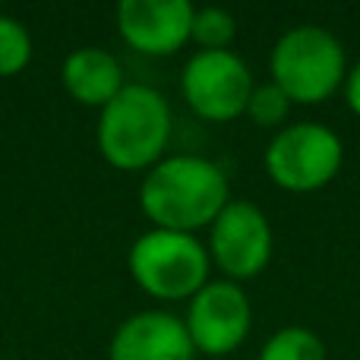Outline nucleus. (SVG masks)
I'll return each instance as SVG.
<instances>
[{
    "mask_svg": "<svg viewBox=\"0 0 360 360\" xmlns=\"http://www.w3.org/2000/svg\"><path fill=\"white\" fill-rule=\"evenodd\" d=\"M231 202V184L221 165L202 155H165L139 184L143 215L155 228L196 234L209 228Z\"/></svg>",
    "mask_w": 360,
    "mask_h": 360,
    "instance_id": "nucleus-1",
    "label": "nucleus"
},
{
    "mask_svg": "<svg viewBox=\"0 0 360 360\" xmlns=\"http://www.w3.org/2000/svg\"><path fill=\"white\" fill-rule=\"evenodd\" d=\"M171 127L168 98L146 82H127L98 111L95 143L111 168L149 171L168 152Z\"/></svg>",
    "mask_w": 360,
    "mask_h": 360,
    "instance_id": "nucleus-2",
    "label": "nucleus"
},
{
    "mask_svg": "<svg viewBox=\"0 0 360 360\" xmlns=\"http://www.w3.org/2000/svg\"><path fill=\"white\" fill-rule=\"evenodd\" d=\"M272 82L291 105H323L345 86V48L323 25H294L275 41L269 57Z\"/></svg>",
    "mask_w": 360,
    "mask_h": 360,
    "instance_id": "nucleus-3",
    "label": "nucleus"
},
{
    "mask_svg": "<svg viewBox=\"0 0 360 360\" xmlns=\"http://www.w3.org/2000/svg\"><path fill=\"white\" fill-rule=\"evenodd\" d=\"M130 275L155 300H190L209 285L212 256L196 234L152 228L127 253Z\"/></svg>",
    "mask_w": 360,
    "mask_h": 360,
    "instance_id": "nucleus-4",
    "label": "nucleus"
},
{
    "mask_svg": "<svg viewBox=\"0 0 360 360\" xmlns=\"http://www.w3.org/2000/svg\"><path fill=\"white\" fill-rule=\"evenodd\" d=\"M345 162L338 133L316 120L281 127L266 146V174L288 193H313L329 186Z\"/></svg>",
    "mask_w": 360,
    "mask_h": 360,
    "instance_id": "nucleus-5",
    "label": "nucleus"
},
{
    "mask_svg": "<svg viewBox=\"0 0 360 360\" xmlns=\"http://www.w3.org/2000/svg\"><path fill=\"white\" fill-rule=\"evenodd\" d=\"M253 89V73L247 60L234 51H196L180 73L184 101L212 124H224V120L247 114Z\"/></svg>",
    "mask_w": 360,
    "mask_h": 360,
    "instance_id": "nucleus-6",
    "label": "nucleus"
},
{
    "mask_svg": "<svg viewBox=\"0 0 360 360\" xmlns=\"http://www.w3.org/2000/svg\"><path fill=\"white\" fill-rule=\"evenodd\" d=\"M272 224L250 199H231L209 224V256L228 281L256 278L272 259Z\"/></svg>",
    "mask_w": 360,
    "mask_h": 360,
    "instance_id": "nucleus-7",
    "label": "nucleus"
},
{
    "mask_svg": "<svg viewBox=\"0 0 360 360\" xmlns=\"http://www.w3.org/2000/svg\"><path fill=\"white\" fill-rule=\"evenodd\" d=\"M184 323L193 348L209 357H224L247 342L253 329V307L237 281L209 278V285L190 297Z\"/></svg>",
    "mask_w": 360,
    "mask_h": 360,
    "instance_id": "nucleus-8",
    "label": "nucleus"
},
{
    "mask_svg": "<svg viewBox=\"0 0 360 360\" xmlns=\"http://www.w3.org/2000/svg\"><path fill=\"white\" fill-rule=\"evenodd\" d=\"M190 0H120L117 32L133 51L168 57L190 41Z\"/></svg>",
    "mask_w": 360,
    "mask_h": 360,
    "instance_id": "nucleus-9",
    "label": "nucleus"
},
{
    "mask_svg": "<svg viewBox=\"0 0 360 360\" xmlns=\"http://www.w3.org/2000/svg\"><path fill=\"white\" fill-rule=\"evenodd\" d=\"M111 360H193L196 348L186 323L174 313L143 310L114 329Z\"/></svg>",
    "mask_w": 360,
    "mask_h": 360,
    "instance_id": "nucleus-10",
    "label": "nucleus"
},
{
    "mask_svg": "<svg viewBox=\"0 0 360 360\" xmlns=\"http://www.w3.org/2000/svg\"><path fill=\"white\" fill-rule=\"evenodd\" d=\"M60 82L67 95L82 108H105L127 86L120 60L105 48H76L60 67Z\"/></svg>",
    "mask_w": 360,
    "mask_h": 360,
    "instance_id": "nucleus-11",
    "label": "nucleus"
},
{
    "mask_svg": "<svg viewBox=\"0 0 360 360\" xmlns=\"http://www.w3.org/2000/svg\"><path fill=\"white\" fill-rule=\"evenodd\" d=\"M259 360H329L323 338L307 326H285L272 332L259 351Z\"/></svg>",
    "mask_w": 360,
    "mask_h": 360,
    "instance_id": "nucleus-12",
    "label": "nucleus"
},
{
    "mask_svg": "<svg viewBox=\"0 0 360 360\" xmlns=\"http://www.w3.org/2000/svg\"><path fill=\"white\" fill-rule=\"evenodd\" d=\"M234 35H237V22L224 6H199V10H193L190 41H196L199 51H231Z\"/></svg>",
    "mask_w": 360,
    "mask_h": 360,
    "instance_id": "nucleus-13",
    "label": "nucleus"
},
{
    "mask_svg": "<svg viewBox=\"0 0 360 360\" xmlns=\"http://www.w3.org/2000/svg\"><path fill=\"white\" fill-rule=\"evenodd\" d=\"M32 60V35L22 19L0 13V79L16 76Z\"/></svg>",
    "mask_w": 360,
    "mask_h": 360,
    "instance_id": "nucleus-14",
    "label": "nucleus"
},
{
    "mask_svg": "<svg viewBox=\"0 0 360 360\" xmlns=\"http://www.w3.org/2000/svg\"><path fill=\"white\" fill-rule=\"evenodd\" d=\"M288 111H291V98H288L272 79L256 86L247 101V117L253 120L256 127H278L281 130V124L288 120Z\"/></svg>",
    "mask_w": 360,
    "mask_h": 360,
    "instance_id": "nucleus-15",
    "label": "nucleus"
},
{
    "mask_svg": "<svg viewBox=\"0 0 360 360\" xmlns=\"http://www.w3.org/2000/svg\"><path fill=\"white\" fill-rule=\"evenodd\" d=\"M345 101H348V108L360 117V63L348 70V76H345Z\"/></svg>",
    "mask_w": 360,
    "mask_h": 360,
    "instance_id": "nucleus-16",
    "label": "nucleus"
}]
</instances>
